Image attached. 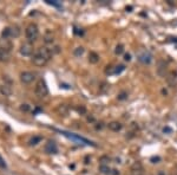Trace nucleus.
Listing matches in <instances>:
<instances>
[{"label": "nucleus", "mask_w": 177, "mask_h": 175, "mask_svg": "<svg viewBox=\"0 0 177 175\" xmlns=\"http://www.w3.org/2000/svg\"><path fill=\"white\" fill-rule=\"evenodd\" d=\"M34 92L39 98H44L45 96H47L48 94V88H47V84L44 79H39L35 84V89H34Z\"/></svg>", "instance_id": "obj_3"}, {"label": "nucleus", "mask_w": 177, "mask_h": 175, "mask_svg": "<svg viewBox=\"0 0 177 175\" xmlns=\"http://www.w3.org/2000/svg\"><path fill=\"white\" fill-rule=\"evenodd\" d=\"M20 53L25 57H28L33 53V46L31 43H24L21 46H20Z\"/></svg>", "instance_id": "obj_6"}, {"label": "nucleus", "mask_w": 177, "mask_h": 175, "mask_svg": "<svg viewBox=\"0 0 177 175\" xmlns=\"http://www.w3.org/2000/svg\"><path fill=\"white\" fill-rule=\"evenodd\" d=\"M88 62L91 64H97L99 62L98 53H96V52H90V53H88Z\"/></svg>", "instance_id": "obj_12"}, {"label": "nucleus", "mask_w": 177, "mask_h": 175, "mask_svg": "<svg viewBox=\"0 0 177 175\" xmlns=\"http://www.w3.org/2000/svg\"><path fill=\"white\" fill-rule=\"evenodd\" d=\"M131 170H132V175H143V166H142L140 162L133 163Z\"/></svg>", "instance_id": "obj_9"}, {"label": "nucleus", "mask_w": 177, "mask_h": 175, "mask_svg": "<svg viewBox=\"0 0 177 175\" xmlns=\"http://www.w3.org/2000/svg\"><path fill=\"white\" fill-rule=\"evenodd\" d=\"M124 70H125V66H124V65H117L116 67H113V70H112V71H111V75H119L120 72H123L124 71Z\"/></svg>", "instance_id": "obj_14"}, {"label": "nucleus", "mask_w": 177, "mask_h": 175, "mask_svg": "<svg viewBox=\"0 0 177 175\" xmlns=\"http://www.w3.org/2000/svg\"><path fill=\"white\" fill-rule=\"evenodd\" d=\"M83 53H84V47H83V46H78V47H76L75 51H73V55H75L76 57H80V56H83Z\"/></svg>", "instance_id": "obj_15"}, {"label": "nucleus", "mask_w": 177, "mask_h": 175, "mask_svg": "<svg viewBox=\"0 0 177 175\" xmlns=\"http://www.w3.org/2000/svg\"><path fill=\"white\" fill-rule=\"evenodd\" d=\"M124 52V46L122 45V44H118L117 46H116V50H115V53L116 55H122Z\"/></svg>", "instance_id": "obj_18"}, {"label": "nucleus", "mask_w": 177, "mask_h": 175, "mask_svg": "<svg viewBox=\"0 0 177 175\" xmlns=\"http://www.w3.org/2000/svg\"><path fill=\"white\" fill-rule=\"evenodd\" d=\"M137 58L140 63L143 64H150L152 60V55L148 50H140L138 53H137Z\"/></svg>", "instance_id": "obj_5"}, {"label": "nucleus", "mask_w": 177, "mask_h": 175, "mask_svg": "<svg viewBox=\"0 0 177 175\" xmlns=\"http://www.w3.org/2000/svg\"><path fill=\"white\" fill-rule=\"evenodd\" d=\"M40 141H41V137L40 136H33L31 138V141H30V144L31 146H35V144H38Z\"/></svg>", "instance_id": "obj_17"}, {"label": "nucleus", "mask_w": 177, "mask_h": 175, "mask_svg": "<svg viewBox=\"0 0 177 175\" xmlns=\"http://www.w3.org/2000/svg\"><path fill=\"white\" fill-rule=\"evenodd\" d=\"M0 167L1 168H6V163H5V161H4V159L1 156H0Z\"/></svg>", "instance_id": "obj_21"}, {"label": "nucleus", "mask_w": 177, "mask_h": 175, "mask_svg": "<svg viewBox=\"0 0 177 175\" xmlns=\"http://www.w3.org/2000/svg\"><path fill=\"white\" fill-rule=\"evenodd\" d=\"M52 57V51L46 47V46H43L40 47L35 53L33 55V58H32V62L37 65V66H44Z\"/></svg>", "instance_id": "obj_1"}, {"label": "nucleus", "mask_w": 177, "mask_h": 175, "mask_svg": "<svg viewBox=\"0 0 177 175\" xmlns=\"http://www.w3.org/2000/svg\"><path fill=\"white\" fill-rule=\"evenodd\" d=\"M45 151L47 154H56L58 151V148H57V144L53 142V141H48L46 144H45Z\"/></svg>", "instance_id": "obj_8"}, {"label": "nucleus", "mask_w": 177, "mask_h": 175, "mask_svg": "<svg viewBox=\"0 0 177 175\" xmlns=\"http://www.w3.org/2000/svg\"><path fill=\"white\" fill-rule=\"evenodd\" d=\"M127 98V94L125 92H123L120 95H118V99H125Z\"/></svg>", "instance_id": "obj_22"}, {"label": "nucleus", "mask_w": 177, "mask_h": 175, "mask_svg": "<svg viewBox=\"0 0 177 175\" xmlns=\"http://www.w3.org/2000/svg\"><path fill=\"white\" fill-rule=\"evenodd\" d=\"M112 175H119V172L116 170V169H113V170H112Z\"/></svg>", "instance_id": "obj_24"}, {"label": "nucleus", "mask_w": 177, "mask_h": 175, "mask_svg": "<svg viewBox=\"0 0 177 175\" xmlns=\"http://www.w3.org/2000/svg\"><path fill=\"white\" fill-rule=\"evenodd\" d=\"M0 92H1L3 95L5 96H10L12 94V89H11V86L10 85H3V86H0Z\"/></svg>", "instance_id": "obj_13"}, {"label": "nucleus", "mask_w": 177, "mask_h": 175, "mask_svg": "<svg viewBox=\"0 0 177 175\" xmlns=\"http://www.w3.org/2000/svg\"><path fill=\"white\" fill-rule=\"evenodd\" d=\"M19 34H20V30L18 26H10V27H6L4 28L3 33H1V36L4 39H10V38H17V37H19Z\"/></svg>", "instance_id": "obj_4"}, {"label": "nucleus", "mask_w": 177, "mask_h": 175, "mask_svg": "<svg viewBox=\"0 0 177 175\" xmlns=\"http://www.w3.org/2000/svg\"><path fill=\"white\" fill-rule=\"evenodd\" d=\"M151 161H159V157H152Z\"/></svg>", "instance_id": "obj_25"}, {"label": "nucleus", "mask_w": 177, "mask_h": 175, "mask_svg": "<svg viewBox=\"0 0 177 175\" xmlns=\"http://www.w3.org/2000/svg\"><path fill=\"white\" fill-rule=\"evenodd\" d=\"M25 36H26V39L28 40V43L35 42V40H37V38H38V36H39L38 26L35 25V24H30V25L26 27Z\"/></svg>", "instance_id": "obj_2"}, {"label": "nucleus", "mask_w": 177, "mask_h": 175, "mask_svg": "<svg viewBox=\"0 0 177 175\" xmlns=\"http://www.w3.org/2000/svg\"><path fill=\"white\" fill-rule=\"evenodd\" d=\"M99 161L102 162V165H106V162H109V161H110V159H109L108 156H102Z\"/></svg>", "instance_id": "obj_19"}, {"label": "nucleus", "mask_w": 177, "mask_h": 175, "mask_svg": "<svg viewBox=\"0 0 177 175\" xmlns=\"http://www.w3.org/2000/svg\"><path fill=\"white\" fill-rule=\"evenodd\" d=\"M124 59H125V60H127V62H129V60H130V59H131V56H130V55H129V53H127V55H125V56H124Z\"/></svg>", "instance_id": "obj_23"}, {"label": "nucleus", "mask_w": 177, "mask_h": 175, "mask_svg": "<svg viewBox=\"0 0 177 175\" xmlns=\"http://www.w3.org/2000/svg\"><path fill=\"white\" fill-rule=\"evenodd\" d=\"M46 3H47V4H50V5L56 6V7H62V6H60V4H59V3H57V1H50V0H46Z\"/></svg>", "instance_id": "obj_20"}, {"label": "nucleus", "mask_w": 177, "mask_h": 175, "mask_svg": "<svg viewBox=\"0 0 177 175\" xmlns=\"http://www.w3.org/2000/svg\"><path fill=\"white\" fill-rule=\"evenodd\" d=\"M8 59H10V51L4 47H0V62H6Z\"/></svg>", "instance_id": "obj_10"}, {"label": "nucleus", "mask_w": 177, "mask_h": 175, "mask_svg": "<svg viewBox=\"0 0 177 175\" xmlns=\"http://www.w3.org/2000/svg\"><path fill=\"white\" fill-rule=\"evenodd\" d=\"M99 172L103 173V174H109L111 172V169L109 168V166H106V165H100L99 166Z\"/></svg>", "instance_id": "obj_16"}, {"label": "nucleus", "mask_w": 177, "mask_h": 175, "mask_svg": "<svg viewBox=\"0 0 177 175\" xmlns=\"http://www.w3.org/2000/svg\"><path fill=\"white\" fill-rule=\"evenodd\" d=\"M34 78H35L34 74H32V72H30V71H25V72H23V74L20 75V79H21V82H23L24 84H30V83H32V82L34 81Z\"/></svg>", "instance_id": "obj_7"}, {"label": "nucleus", "mask_w": 177, "mask_h": 175, "mask_svg": "<svg viewBox=\"0 0 177 175\" xmlns=\"http://www.w3.org/2000/svg\"><path fill=\"white\" fill-rule=\"evenodd\" d=\"M122 127L123 126L117 121H113V122H111V123H109V129L112 130V131H119L122 129Z\"/></svg>", "instance_id": "obj_11"}]
</instances>
